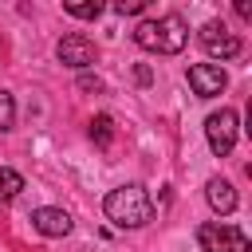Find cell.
<instances>
[{"instance_id": "6da1fadb", "label": "cell", "mask_w": 252, "mask_h": 252, "mask_svg": "<svg viewBox=\"0 0 252 252\" xmlns=\"http://www.w3.org/2000/svg\"><path fill=\"white\" fill-rule=\"evenodd\" d=\"M185 39H189V32H185L181 16H158V20H142L134 28V43L146 51H158V55H177L185 47Z\"/></svg>"}, {"instance_id": "7a4b0ae2", "label": "cell", "mask_w": 252, "mask_h": 252, "mask_svg": "<svg viewBox=\"0 0 252 252\" xmlns=\"http://www.w3.org/2000/svg\"><path fill=\"white\" fill-rule=\"evenodd\" d=\"M102 209L122 228H138V224H146L154 217V201H150V193L142 185H118V189H110L106 201H102Z\"/></svg>"}, {"instance_id": "3957f363", "label": "cell", "mask_w": 252, "mask_h": 252, "mask_svg": "<svg viewBox=\"0 0 252 252\" xmlns=\"http://www.w3.org/2000/svg\"><path fill=\"white\" fill-rule=\"evenodd\" d=\"M197 244H201L205 252H248L244 228H236V224H217V220L197 224Z\"/></svg>"}, {"instance_id": "277c9868", "label": "cell", "mask_w": 252, "mask_h": 252, "mask_svg": "<svg viewBox=\"0 0 252 252\" xmlns=\"http://www.w3.org/2000/svg\"><path fill=\"white\" fill-rule=\"evenodd\" d=\"M205 138H209V150L217 154V158H224L232 146H236V110H217V114H209L205 118Z\"/></svg>"}, {"instance_id": "5b68a950", "label": "cell", "mask_w": 252, "mask_h": 252, "mask_svg": "<svg viewBox=\"0 0 252 252\" xmlns=\"http://www.w3.org/2000/svg\"><path fill=\"white\" fill-rule=\"evenodd\" d=\"M201 47H205L213 59H232V55H240V39L228 35V28H224L220 20H209V24L201 28Z\"/></svg>"}, {"instance_id": "8992f818", "label": "cell", "mask_w": 252, "mask_h": 252, "mask_svg": "<svg viewBox=\"0 0 252 252\" xmlns=\"http://www.w3.org/2000/svg\"><path fill=\"white\" fill-rule=\"evenodd\" d=\"M224 71L217 67V63H193L189 67V87H193V94L197 98H213V94H220L224 91Z\"/></svg>"}, {"instance_id": "52a82bcc", "label": "cell", "mask_w": 252, "mask_h": 252, "mask_svg": "<svg viewBox=\"0 0 252 252\" xmlns=\"http://www.w3.org/2000/svg\"><path fill=\"white\" fill-rule=\"evenodd\" d=\"M55 55H59V63H67V67H91L98 51H94V43H91L87 35H63L59 47H55Z\"/></svg>"}, {"instance_id": "ba28073f", "label": "cell", "mask_w": 252, "mask_h": 252, "mask_svg": "<svg viewBox=\"0 0 252 252\" xmlns=\"http://www.w3.org/2000/svg\"><path fill=\"white\" fill-rule=\"evenodd\" d=\"M32 224H35V232H43V236H67L71 232V217L63 213V209H35L32 213Z\"/></svg>"}, {"instance_id": "9c48e42d", "label": "cell", "mask_w": 252, "mask_h": 252, "mask_svg": "<svg viewBox=\"0 0 252 252\" xmlns=\"http://www.w3.org/2000/svg\"><path fill=\"white\" fill-rule=\"evenodd\" d=\"M205 197H209V205H213L220 217H228V213L236 209V189H232L224 177H213V181L205 185Z\"/></svg>"}, {"instance_id": "30bf717a", "label": "cell", "mask_w": 252, "mask_h": 252, "mask_svg": "<svg viewBox=\"0 0 252 252\" xmlns=\"http://www.w3.org/2000/svg\"><path fill=\"white\" fill-rule=\"evenodd\" d=\"M20 189H24V177H20L16 169H0V201L20 197Z\"/></svg>"}, {"instance_id": "8fae6325", "label": "cell", "mask_w": 252, "mask_h": 252, "mask_svg": "<svg viewBox=\"0 0 252 252\" xmlns=\"http://www.w3.org/2000/svg\"><path fill=\"white\" fill-rule=\"evenodd\" d=\"M91 138H94L98 146H110V138H114V122H110L106 114H98V118H91Z\"/></svg>"}, {"instance_id": "7c38bea8", "label": "cell", "mask_w": 252, "mask_h": 252, "mask_svg": "<svg viewBox=\"0 0 252 252\" xmlns=\"http://www.w3.org/2000/svg\"><path fill=\"white\" fill-rule=\"evenodd\" d=\"M63 12H67V16H79V20H94V16L102 12V4H98V0H87V4L67 0V4H63Z\"/></svg>"}, {"instance_id": "4fadbf2b", "label": "cell", "mask_w": 252, "mask_h": 252, "mask_svg": "<svg viewBox=\"0 0 252 252\" xmlns=\"http://www.w3.org/2000/svg\"><path fill=\"white\" fill-rule=\"evenodd\" d=\"M12 118H16V102H12V94H8V91H0V130H8V126H12Z\"/></svg>"}, {"instance_id": "5bb4252c", "label": "cell", "mask_w": 252, "mask_h": 252, "mask_svg": "<svg viewBox=\"0 0 252 252\" xmlns=\"http://www.w3.org/2000/svg\"><path fill=\"white\" fill-rule=\"evenodd\" d=\"M114 12L118 16H138V12H146V0H118Z\"/></svg>"}, {"instance_id": "9a60e30c", "label": "cell", "mask_w": 252, "mask_h": 252, "mask_svg": "<svg viewBox=\"0 0 252 252\" xmlns=\"http://www.w3.org/2000/svg\"><path fill=\"white\" fill-rule=\"evenodd\" d=\"M98 87H102V83H98V79H91V75H83V79H79V91H98Z\"/></svg>"}]
</instances>
